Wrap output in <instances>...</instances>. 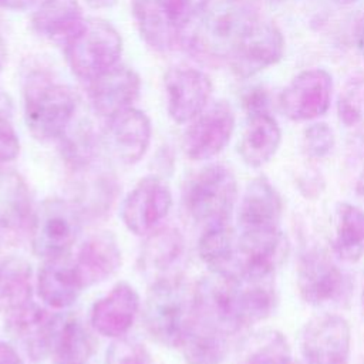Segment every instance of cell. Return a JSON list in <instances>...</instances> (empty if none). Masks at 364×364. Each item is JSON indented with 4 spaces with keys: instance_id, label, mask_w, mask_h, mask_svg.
<instances>
[{
    "instance_id": "cell-1",
    "label": "cell",
    "mask_w": 364,
    "mask_h": 364,
    "mask_svg": "<svg viewBox=\"0 0 364 364\" xmlns=\"http://www.w3.org/2000/svg\"><path fill=\"white\" fill-rule=\"evenodd\" d=\"M259 18L257 0H219L189 30L182 47L203 63H228L233 48Z\"/></svg>"
},
{
    "instance_id": "cell-2",
    "label": "cell",
    "mask_w": 364,
    "mask_h": 364,
    "mask_svg": "<svg viewBox=\"0 0 364 364\" xmlns=\"http://www.w3.org/2000/svg\"><path fill=\"white\" fill-rule=\"evenodd\" d=\"M193 318V287L176 273L152 282L144 304V323L152 338L179 347Z\"/></svg>"
},
{
    "instance_id": "cell-3",
    "label": "cell",
    "mask_w": 364,
    "mask_h": 364,
    "mask_svg": "<svg viewBox=\"0 0 364 364\" xmlns=\"http://www.w3.org/2000/svg\"><path fill=\"white\" fill-rule=\"evenodd\" d=\"M209 6L210 0H131L142 40L161 53L182 47L189 30Z\"/></svg>"
},
{
    "instance_id": "cell-4",
    "label": "cell",
    "mask_w": 364,
    "mask_h": 364,
    "mask_svg": "<svg viewBox=\"0 0 364 364\" xmlns=\"http://www.w3.org/2000/svg\"><path fill=\"white\" fill-rule=\"evenodd\" d=\"M24 121L37 141L60 139L70 128L77 109L71 87L46 74H31L24 87Z\"/></svg>"
},
{
    "instance_id": "cell-5",
    "label": "cell",
    "mask_w": 364,
    "mask_h": 364,
    "mask_svg": "<svg viewBox=\"0 0 364 364\" xmlns=\"http://www.w3.org/2000/svg\"><path fill=\"white\" fill-rule=\"evenodd\" d=\"M237 199V181L225 164H209L186 181L182 203L188 216L205 228L229 222Z\"/></svg>"
},
{
    "instance_id": "cell-6",
    "label": "cell",
    "mask_w": 364,
    "mask_h": 364,
    "mask_svg": "<svg viewBox=\"0 0 364 364\" xmlns=\"http://www.w3.org/2000/svg\"><path fill=\"white\" fill-rule=\"evenodd\" d=\"M122 48V37L109 21L90 17L64 44V54L73 74L90 82L118 65Z\"/></svg>"
},
{
    "instance_id": "cell-7",
    "label": "cell",
    "mask_w": 364,
    "mask_h": 364,
    "mask_svg": "<svg viewBox=\"0 0 364 364\" xmlns=\"http://www.w3.org/2000/svg\"><path fill=\"white\" fill-rule=\"evenodd\" d=\"M81 220L82 215L71 200H43L33 212L30 223L34 255L44 260L67 255L81 232Z\"/></svg>"
},
{
    "instance_id": "cell-8",
    "label": "cell",
    "mask_w": 364,
    "mask_h": 364,
    "mask_svg": "<svg viewBox=\"0 0 364 364\" xmlns=\"http://www.w3.org/2000/svg\"><path fill=\"white\" fill-rule=\"evenodd\" d=\"M195 320L226 336L245 327L239 279L212 273L193 286Z\"/></svg>"
},
{
    "instance_id": "cell-9",
    "label": "cell",
    "mask_w": 364,
    "mask_h": 364,
    "mask_svg": "<svg viewBox=\"0 0 364 364\" xmlns=\"http://www.w3.org/2000/svg\"><path fill=\"white\" fill-rule=\"evenodd\" d=\"M296 284L304 303L327 307L346 299L350 282L327 252L318 247L307 249L297 262Z\"/></svg>"
},
{
    "instance_id": "cell-10",
    "label": "cell",
    "mask_w": 364,
    "mask_h": 364,
    "mask_svg": "<svg viewBox=\"0 0 364 364\" xmlns=\"http://www.w3.org/2000/svg\"><path fill=\"white\" fill-rule=\"evenodd\" d=\"M299 348L307 364H346L351 351V327L338 314L314 316L300 330Z\"/></svg>"
},
{
    "instance_id": "cell-11",
    "label": "cell",
    "mask_w": 364,
    "mask_h": 364,
    "mask_svg": "<svg viewBox=\"0 0 364 364\" xmlns=\"http://www.w3.org/2000/svg\"><path fill=\"white\" fill-rule=\"evenodd\" d=\"M235 111L228 101L209 104L189 122L182 149L192 161H208L220 154L229 144L235 131Z\"/></svg>"
},
{
    "instance_id": "cell-12",
    "label": "cell",
    "mask_w": 364,
    "mask_h": 364,
    "mask_svg": "<svg viewBox=\"0 0 364 364\" xmlns=\"http://www.w3.org/2000/svg\"><path fill=\"white\" fill-rule=\"evenodd\" d=\"M284 54V37L280 28L259 18L242 37L228 58V65L239 78H249L277 64Z\"/></svg>"
},
{
    "instance_id": "cell-13",
    "label": "cell",
    "mask_w": 364,
    "mask_h": 364,
    "mask_svg": "<svg viewBox=\"0 0 364 364\" xmlns=\"http://www.w3.org/2000/svg\"><path fill=\"white\" fill-rule=\"evenodd\" d=\"M333 97V77L324 68L299 73L280 92L282 112L291 121H311L324 115Z\"/></svg>"
},
{
    "instance_id": "cell-14",
    "label": "cell",
    "mask_w": 364,
    "mask_h": 364,
    "mask_svg": "<svg viewBox=\"0 0 364 364\" xmlns=\"http://www.w3.org/2000/svg\"><path fill=\"white\" fill-rule=\"evenodd\" d=\"M164 85L166 109L176 124L196 118L209 105L213 90L208 74L185 65L171 67L164 75Z\"/></svg>"
},
{
    "instance_id": "cell-15",
    "label": "cell",
    "mask_w": 364,
    "mask_h": 364,
    "mask_svg": "<svg viewBox=\"0 0 364 364\" xmlns=\"http://www.w3.org/2000/svg\"><path fill=\"white\" fill-rule=\"evenodd\" d=\"M58 316L28 301L7 313L6 331L13 343L31 360L41 363L51 355Z\"/></svg>"
},
{
    "instance_id": "cell-16",
    "label": "cell",
    "mask_w": 364,
    "mask_h": 364,
    "mask_svg": "<svg viewBox=\"0 0 364 364\" xmlns=\"http://www.w3.org/2000/svg\"><path fill=\"white\" fill-rule=\"evenodd\" d=\"M172 206L169 185L158 176L142 178L125 196L121 219L135 235H146L168 215Z\"/></svg>"
},
{
    "instance_id": "cell-17",
    "label": "cell",
    "mask_w": 364,
    "mask_h": 364,
    "mask_svg": "<svg viewBox=\"0 0 364 364\" xmlns=\"http://www.w3.org/2000/svg\"><path fill=\"white\" fill-rule=\"evenodd\" d=\"M152 136L151 119L138 108H127L107 118L104 144L119 162L134 165L146 154Z\"/></svg>"
},
{
    "instance_id": "cell-18",
    "label": "cell",
    "mask_w": 364,
    "mask_h": 364,
    "mask_svg": "<svg viewBox=\"0 0 364 364\" xmlns=\"http://www.w3.org/2000/svg\"><path fill=\"white\" fill-rule=\"evenodd\" d=\"M104 165L100 156H97L88 162L68 168L73 192L71 202L78 208L82 218H98L105 213L117 196V181L112 172Z\"/></svg>"
},
{
    "instance_id": "cell-19",
    "label": "cell",
    "mask_w": 364,
    "mask_h": 364,
    "mask_svg": "<svg viewBox=\"0 0 364 364\" xmlns=\"http://www.w3.org/2000/svg\"><path fill=\"white\" fill-rule=\"evenodd\" d=\"M283 200L266 176L250 181L242 195L237 223L242 233H260L280 229Z\"/></svg>"
},
{
    "instance_id": "cell-20",
    "label": "cell",
    "mask_w": 364,
    "mask_h": 364,
    "mask_svg": "<svg viewBox=\"0 0 364 364\" xmlns=\"http://www.w3.org/2000/svg\"><path fill=\"white\" fill-rule=\"evenodd\" d=\"M141 78L138 73L125 65H115L90 81V102L92 109L109 118L114 114L131 108L139 97Z\"/></svg>"
},
{
    "instance_id": "cell-21",
    "label": "cell",
    "mask_w": 364,
    "mask_h": 364,
    "mask_svg": "<svg viewBox=\"0 0 364 364\" xmlns=\"http://www.w3.org/2000/svg\"><path fill=\"white\" fill-rule=\"evenodd\" d=\"M33 218L31 196L24 178L13 171L0 168V242L20 237Z\"/></svg>"
},
{
    "instance_id": "cell-22",
    "label": "cell",
    "mask_w": 364,
    "mask_h": 364,
    "mask_svg": "<svg viewBox=\"0 0 364 364\" xmlns=\"http://www.w3.org/2000/svg\"><path fill=\"white\" fill-rule=\"evenodd\" d=\"M139 310V296L136 290L121 282L109 293L97 300L91 309V324L97 333L119 338L131 328Z\"/></svg>"
},
{
    "instance_id": "cell-23",
    "label": "cell",
    "mask_w": 364,
    "mask_h": 364,
    "mask_svg": "<svg viewBox=\"0 0 364 364\" xmlns=\"http://www.w3.org/2000/svg\"><path fill=\"white\" fill-rule=\"evenodd\" d=\"M122 253L112 232L91 235L80 247L74 264L82 287H91L111 277L121 266Z\"/></svg>"
},
{
    "instance_id": "cell-24",
    "label": "cell",
    "mask_w": 364,
    "mask_h": 364,
    "mask_svg": "<svg viewBox=\"0 0 364 364\" xmlns=\"http://www.w3.org/2000/svg\"><path fill=\"white\" fill-rule=\"evenodd\" d=\"M282 142V129L270 111L246 114L237 151L242 161L252 168H260L272 161Z\"/></svg>"
},
{
    "instance_id": "cell-25",
    "label": "cell",
    "mask_w": 364,
    "mask_h": 364,
    "mask_svg": "<svg viewBox=\"0 0 364 364\" xmlns=\"http://www.w3.org/2000/svg\"><path fill=\"white\" fill-rule=\"evenodd\" d=\"M82 289L74 260L67 255L43 262L37 276V290L48 307L57 310L70 307L77 301Z\"/></svg>"
},
{
    "instance_id": "cell-26",
    "label": "cell",
    "mask_w": 364,
    "mask_h": 364,
    "mask_svg": "<svg viewBox=\"0 0 364 364\" xmlns=\"http://www.w3.org/2000/svg\"><path fill=\"white\" fill-rule=\"evenodd\" d=\"M84 20L78 0H43L31 16V28L40 37L64 46Z\"/></svg>"
},
{
    "instance_id": "cell-27",
    "label": "cell",
    "mask_w": 364,
    "mask_h": 364,
    "mask_svg": "<svg viewBox=\"0 0 364 364\" xmlns=\"http://www.w3.org/2000/svg\"><path fill=\"white\" fill-rule=\"evenodd\" d=\"M198 253L212 273L239 277V235L229 222L206 226L198 242Z\"/></svg>"
},
{
    "instance_id": "cell-28",
    "label": "cell",
    "mask_w": 364,
    "mask_h": 364,
    "mask_svg": "<svg viewBox=\"0 0 364 364\" xmlns=\"http://www.w3.org/2000/svg\"><path fill=\"white\" fill-rule=\"evenodd\" d=\"M183 253V237L175 228H162L146 237L142 245L138 266L139 270L152 279H161L175 273L169 270L181 259Z\"/></svg>"
},
{
    "instance_id": "cell-29",
    "label": "cell",
    "mask_w": 364,
    "mask_h": 364,
    "mask_svg": "<svg viewBox=\"0 0 364 364\" xmlns=\"http://www.w3.org/2000/svg\"><path fill=\"white\" fill-rule=\"evenodd\" d=\"M333 220V253L344 262L360 260L364 256V209L350 202H338Z\"/></svg>"
},
{
    "instance_id": "cell-30",
    "label": "cell",
    "mask_w": 364,
    "mask_h": 364,
    "mask_svg": "<svg viewBox=\"0 0 364 364\" xmlns=\"http://www.w3.org/2000/svg\"><path fill=\"white\" fill-rule=\"evenodd\" d=\"M179 348L186 364H220L229 353V336L193 318Z\"/></svg>"
},
{
    "instance_id": "cell-31",
    "label": "cell",
    "mask_w": 364,
    "mask_h": 364,
    "mask_svg": "<svg viewBox=\"0 0 364 364\" xmlns=\"http://www.w3.org/2000/svg\"><path fill=\"white\" fill-rule=\"evenodd\" d=\"M94 351V341L84 324L75 317H60L53 340L54 363H85Z\"/></svg>"
},
{
    "instance_id": "cell-32",
    "label": "cell",
    "mask_w": 364,
    "mask_h": 364,
    "mask_svg": "<svg viewBox=\"0 0 364 364\" xmlns=\"http://www.w3.org/2000/svg\"><path fill=\"white\" fill-rule=\"evenodd\" d=\"M31 266L21 257H7L0 262V311L10 313L31 299Z\"/></svg>"
},
{
    "instance_id": "cell-33",
    "label": "cell",
    "mask_w": 364,
    "mask_h": 364,
    "mask_svg": "<svg viewBox=\"0 0 364 364\" xmlns=\"http://www.w3.org/2000/svg\"><path fill=\"white\" fill-rule=\"evenodd\" d=\"M337 115L348 141L364 149V74L351 77L337 98Z\"/></svg>"
},
{
    "instance_id": "cell-34",
    "label": "cell",
    "mask_w": 364,
    "mask_h": 364,
    "mask_svg": "<svg viewBox=\"0 0 364 364\" xmlns=\"http://www.w3.org/2000/svg\"><path fill=\"white\" fill-rule=\"evenodd\" d=\"M245 324L266 320L277 307V289L273 276H252L239 279Z\"/></svg>"
},
{
    "instance_id": "cell-35",
    "label": "cell",
    "mask_w": 364,
    "mask_h": 364,
    "mask_svg": "<svg viewBox=\"0 0 364 364\" xmlns=\"http://www.w3.org/2000/svg\"><path fill=\"white\" fill-rule=\"evenodd\" d=\"M240 364H293L290 344L279 330L257 331L247 340Z\"/></svg>"
},
{
    "instance_id": "cell-36",
    "label": "cell",
    "mask_w": 364,
    "mask_h": 364,
    "mask_svg": "<svg viewBox=\"0 0 364 364\" xmlns=\"http://www.w3.org/2000/svg\"><path fill=\"white\" fill-rule=\"evenodd\" d=\"M304 154L313 159L328 156L336 146V135L333 128L326 122H313L309 125L301 138Z\"/></svg>"
},
{
    "instance_id": "cell-37",
    "label": "cell",
    "mask_w": 364,
    "mask_h": 364,
    "mask_svg": "<svg viewBox=\"0 0 364 364\" xmlns=\"http://www.w3.org/2000/svg\"><path fill=\"white\" fill-rule=\"evenodd\" d=\"M105 364H154V360L144 344L119 337L107 350Z\"/></svg>"
},
{
    "instance_id": "cell-38",
    "label": "cell",
    "mask_w": 364,
    "mask_h": 364,
    "mask_svg": "<svg viewBox=\"0 0 364 364\" xmlns=\"http://www.w3.org/2000/svg\"><path fill=\"white\" fill-rule=\"evenodd\" d=\"M20 152V141L7 115L0 112V166L11 162Z\"/></svg>"
},
{
    "instance_id": "cell-39",
    "label": "cell",
    "mask_w": 364,
    "mask_h": 364,
    "mask_svg": "<svg viewBox=\"0 0 364 364\" xmlns=\"http://www.w3.org/2000/svg\"><path fill=\"white\" fill-rule=\"evenodd\" d=\"M242 105L246 114L269 111V94L262 87H253L242 97Z\"/></svg>"
},
{
    "instance_id": "cell-40",
    "label": "cell",
    "mask_w": 364,
    "mask_h": 364,
    "mask_svg": "<svg viewBox=\"0 0 364 364\" xmlns=\"http://www.w3.org/2000/svg\"><path fill=\"white\" fill-rule=\"evenodd\" d=\"M353 44L358 54L364 57V11L358 14L353 24Z\"/></svg>"
},
{
    "instance_id": "cell-41",
    "label": "cell",
    "mask_w": 364,
    "mask_h": 364,
    "mask_svg": "<svg viewBox=\"0 0 364 364\" xmlns=\"http://www.w3.org/2000/svg\"><path fill=\"white\" fill-rule=\"evenodd\" d=\"M0 364H24V361L13 346L0 340Z\"/></svg>"
},
{
    "instance_id": "cell-42",
    "label": "cell",
    "mask_w": 364,
    "mask_h": 364,
    "mask_svg": "<svg viewBox=\"0 0 364 364\" xmlns=\"http://www.w3.org/2000/svg\"><path fill=\"white\" fill-rule=\"evenodd\" d=\"M324 183L318 173H307V178L304 182H300V189H306V195L311 196L313 193H320V189H323Z\"/></svg>"
},
{
    "instance_id": "cell-43",
    "label": "cell",
    "mask_w": 364,
    "mask_h": 364,
    "mask_svg": "<svg viewBox=\"0 0 364 364\" xmlns=\"http://www.w3.org/2000/svg\"><path fill=\"white\" fill-rule=\"evenodd\" d=\"M36 3L37 0H0V7L7 10H26Z\"/></svg>"
},
{
    "instance_id": "cell-44",
    "label": "cell",
    "mask_w": 364,
    "mask_h": 364,
    "mask_svg": "<svg viewBox=\"0 0 364 364\" xmlns=\"http://www.w3.org/2000/svg\"><path fill=\"white\" fill-rule=\"evenodd\" d=\"M6 58H7V50H6V44L3 41V38L0 37V74L4 68V64H6ZM7 105L9 102L4 100V97L0 94V112L3 114H7Z\"/></svg>"
},
{
    "instance_id": "cell-45",
    "label": "cell",
    "mask_w": 364,
    "mask_h": 364,
    "mask_svg": "<svg viewBox=\"0 0 364 364\" xmlns=\"http://www.w3.org/2000/svg\"><path fill=\"white\" fill-rule=\"evenodd\" d=\"M92 9H108L117 3V0H84Z\"/></svg>"
},
{
    "instance_id": "cell-46",
    "label": "cell",
    "mask_w": 364,
    "mask_h": 364,
    "mask_svg": "<svg viewBox=\"0 0 364 364\" xmlns=\"http://www.w3.org/2000/svg\"><path fill=\"white\" fill-rule=\"evenodd\" d=\"M355 192L364 200V166L358 173V178H357V182H355Z\"/></svg>"
},
{
    "instance_id": "cell-47",
    "label": "cell",
    "mask_w": 364,
    "mask_h": 364,
    "mask_svg": "<svg viewBox=\"0 0 364 364\" xmlns=\"http://www.w3.org/2000/svg\"><path fill=\"white\" fill-rule=\"evenodd\" d=\"M333 1L337 3V4H341V6H348V4H353V3H355L358 0H333Z\"/></svg>"
},
{
    "instance_id": "cell-48",
    "label": "cell",
    "mask_w": 364,
    "mask_h": 364,
    "mask_svg": "<svg viewBox=\"0 0 364 364\" xmlns=\"http://www.w3.org/2000/svg\"><path fill=\"white\" fill-rule=\"evenodd\" d=\"M54 364H85V363H54Z\"/></svg>"
},
{
    "instance_id": "cell-49",
    "label": "cell",
    "mask_w": 364,
    "mask_h": 364,
    "mask_svg": "<svg viewBox=\"0 0 364 364\" xmlns=\"http://www.w3.org/2000/svg\"><path fill=\"white\" fill-rule=\"evenodd\" d=\"M363 306H364V289H363Z\"/></svg>"
},
{
    "instance_id": "cell-50",
    "label": "cell",
    "mask_w": 364,
    "mask_h": 364,
    "mask_svg": "<svg viewBox=\"0 0 364 364\" xmlns=\"http://www.w3.org/2000/svg\"><path fill=\"white\" fill-rule=\"evenodd\" d=\"M272 1H283V0H272Z\"/></svg>"
}]
</instances>
